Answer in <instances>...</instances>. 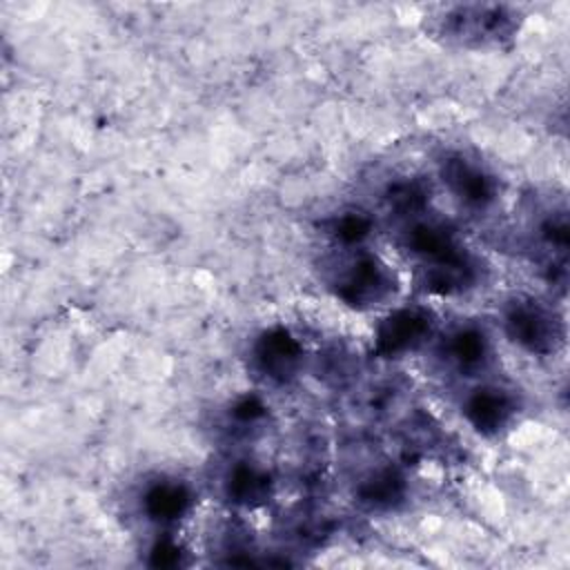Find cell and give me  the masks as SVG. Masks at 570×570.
<instances>
[{
  "instance_id": "obj_1",
  "label": "cell",
  "mask_w": 570,
  "mask_h": 570,
  "mask_svg": "<svg viewBox=\"0 0 570 570\" xmlns=\"http://www.w3.org/2000/svg\"><path fill=\"white\" fill-rule=\"evenodd\" d=\"M403 243L421 265V285L441 296L472 287L479 278L474 256L459 243L454 229L439 220L412 218Z\"/></svg>"
},
{
  "instance_id": "obj_2",
  "label": "cell",
  "mask_w": 570,
  "mask_h": 570,
  "mask_svg": "<svg viewBox=\"0 0 570 570\" xmlns=\"http://www.w3.org/2000/svg\"><path fill=\"white\" fill-rule=\"evenodd\" d=\"M503 327L512 343L537 356H548L563 343L561 321L534 298L510 301L503 312Z\"/></svg>"
},
{
  "instance_id": "obj_3",
  "label": "cell",
  "mask_w": 570,
  "mask_h": 570,
  "mask_svg": "<svg viewBox=\"0 0 570 570\" xmlns=\"http://www.w3.org/2000/svg\"><path fill=\"white\" fill-rule=\"evenodd\" d=\"M332 285L343 303L352 307H372L392 296L394 276L376 254L356 252L338 267Z\"/></svg>"
},
{
  "instance_id": "obj_4",
  "label": "cell",
  "mask_w": 570,
  "mask_h": 570,
  "mask_svg": "<svg viewBox=\"0 0 570 570\" xmlns=\"http://www.w3.org/2000/svg\"><path fill=\"white\" fill-rule=\"evenodd\" d=\"M439 174L445 187L454 198H459L465 207L485 209L497 198V180L494 176L476 160L465 154H448L439 163Z\"/></svg>"
},
{
  "instance_id": "obj_5",
  "label": "cell",
  "mask_w": 570,
  "mask_h": 570,
  "mask_svg": "<svg viewBox=\"0 0 570 570\" xmlns=\"http://www.w3.org/2000/svg\"><path fill=\"white\" fill-rule=\"evenodd\" d=\"M432 314L423 307H399L390 312L376 327L374 350L381 356H401L428 341L432 334Z\"/></svg>"
},
{
  "instance_id": "obj_6",
  "label": "cell",
  "mask_w": 570,
  "mask_h": 570,
  "mask_svg": "<svg viewBox=\"0 0 570 570\" xmlns=\"http://www.w3.org/2000/svg\"><path fill=\"white\" fill-rule=\"evenodd\" d=\"M443 27L452 38L494 42L514 29V16L499 4H468L448 11Z\"/></svg>"
},
{
  "instance_id": "obj_7",
  "label": "cell",
  "mask_w": 570,
  "mask_h": 570,
  "mask_svg": "<svg viewBox=\"0 0 570 570\" xmlns=\"http://www.w3.org/2000/svg\"><path fill=\"white\" fill-rule=\"evenodd\" d=\"M254 361L269 381L287 383L301 367L303 347L285 327H272L256 338Z\"/></svg>"
},
{
  "instance_id": "obj_8",
  "label": "cell",
  "mask_w": 570,
  "mask_h": 570,
  "mask_svg": "<svg viewBox=\"0 0 570 570\" xmlns=\"http://www.w3.org/2000/svg\"><path fill=\"white\" fill-rule=\"evenodd\" d=\"M514 396L497 385H481L472 390L463 401V414L468 423L483 436L499 434L514 416Z\"/></svg>"
},
{
  "instance_id": "obj_9",
  "label": "cell",
  "mask_w": 570,
  "mask_h": 570,
  "mask_svg": "<svg viewBox=\"0 0 570 570\" xmlns=\"http://www.w3.org/2000/svg\"><path fill=\"white\" fill-rule=\"evenodd\" d=\"M191 501V490L183 481L158 479L145 488L140 505L147 519L156 523H174L189 512Z\"/></svg>"
},
{
  "instance_id": "obj_10",
  "label": "cell",
  "mask_w": 570,
  "mask_h": 570,
  "mask_svg": "<svg viewBox=\"0 0 570 570\" xmlns=\"http://www.w3.org/2000/svg\"><path fill=\"white\" fill-rule=\"evenodd\" d=\"M445 356L461 372H476L490 361V341L483 330L474 325L459 327L448 336Z\"/></svg>"
},
{
  "instance_id": "obj_11",
  "label": "cell",
  "mask_w": 570,
  "mask_h": 570,
  "mask_svg": "<svg viewBox=\"0 0 570 570\" xmlns=\"http://www.w3.org/2000/svg\"><path fill=\"white\" fill-rule=\"evenodd\" d=\"M356 494L365 505L387 510L405 497V479L396 468H379L361 481Z\"/></svg>"
},
{
  "instance_id": "obj_12",
  "label": "cell",
  "mask_w": 570,
  "mask_h": 570,
  "mask_svg": "<svg viewBox=\"0 0 570 570\" xmlns=\"http://www.w3.org/2000/svg\"><path fill=\"white\" fill-rule=\"evenodd\" d=\"M225 492L238 505H258L269 494V476L252 463H236L225 476Z\"/></svg>"
},
{
  "instance_id": "obj_13",
  "label": "cell",
  "mask_w": 570,
  "mask_h": 570,
  "mask_svg": "<svg viewBox=\"0 0 570 570\" xmlns=\"http://www.w3.org/2000/svg\"><path fill=\"white\" fill-rule=\"evenodd\" d=\"M387 203L394 212L416 218L428 205V189L421 180H399L387 189Z\"/></svg>"
},
{
  "instance_id": "obj_14",
  "label": "cell",
  "mask_w": 570,
  "mask_h": 570,
  "mask_svg": "<svg viewBox=\"0 0 570 570\" xmlns=\"http://www.w3.org/2000/svg\"><path fill=\"white\" fill-rule=\"evenodd\" d=\"M372 232V220L367 214L350 209L343 212L341 216H336L330 223V234L334 236V240H338L341 245H358L363 243Z\"/></svg>"
},
{
  "instance_id": "obj_15",
  "label": "cell",
  "mask_w": 570,
  "mask_h": 570,
  "mask_svg": "<svg viewBox=\"0 0 570 570\" xmlns=\"http://www.w3.org/2000/svg\"><path fill=\"white\" fill-rule=\"evenodd\" d=\"M183 563V548L165 537V539H158L151 550H149V566L154 568H176Z\"/></svg>"
},
{
  "instance_id": "obj_16",
  "label": "cell",
  "mask_w": 570,
  "mask_h": 570,
  "mask_svg": "<svg viewBox=\"0 0 570 570\" xmlns=\"http://www.w3.org/2000/svg\"><path fill=\"white\" fill-rule=\"evenodd\" d=\"M265 414V405L258 396H243L232 405V416L238 423H256Z\"/></svg>"
}]
</instances>
